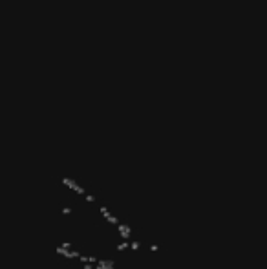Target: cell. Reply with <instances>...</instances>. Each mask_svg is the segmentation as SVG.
Masks as SVG:
<instances>
[{
    "mask_svg": "<svg viewBox=\"0 0 267 269\" xmlns=\"http://www.w3.org/2000/svg\"><path fill=\"white\" fill-rule=\"evenodd\" d=\"M83 269H95V267H93V264H84Z\"/></svg>",
    "mask_w": 267,
    "mask_h": 269,
    "instance_id": "cell-1",
    "label": "cell"
}]
</instances>
